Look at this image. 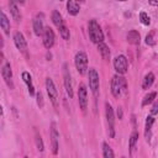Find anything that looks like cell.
<instances>
[{
	"instance_id": "cell-1",
	"label": "cell",
	"mask_w": 158,
	"mask_h": 158,
	"mask_svg": "<svg viewBox=\"0 0 158 158\" xmlns=\"http://www.w3.org/2000/svg\"><path fill=\"white\" fill-rule=\"evenodd\" d=\"M127 90L126 79L121 74H116L111 79V93L115 98H120Z\"/></svg>"
},
{
	"instance_id": "cell-2",
	"label": "cell",
	"mask_w": 158,
	"mask_h": 158,
	"mask_svg": "<svg viewBox=\"0 0 158 158\" xmlns=\"http://www.w3.org/2000/svg\"><path fill=\"white\" fill-rule=\"evenodd\" d=\"M88 32H89V37L91 40V42L94 43H100L104 41V33L101 31L100 25L96 22V20H90L88 23Z\"/></svg>"
},
{
	"instance_id": "cell-3",
	"label": "cell",
	"mask_w": 158,
	"mask_h": 158,
	"mask_svg": "<svg viewBox=\"0 0 158 158\" xmlns=\"http://www.w3.org/2000/svg\"><path fill=\"white\" fill-rule=\"evenodd\" d=\"M74 64H75L78 73L80 75H84L88 70V56H86V53L83 51L78 52L75 54V58H74Z\"/></svg>"
},
{
	"instance_id": "cell-4",
	"label": "cell",
	"mask_w": 158,
	"mask_h": 158,
	"mask_svg": "<svg viewBox=\"0 0 158 158\" xmlns=\"http://www.w3.org/2000/svg\"><path fill=\"white\" fill-rule=\"evenodd\" d=\"M46 89H47V94L49 96V100H51L52 105L57 109L58 102H59V96H58V91L56 89V85H54V83L51 78H46Z\"/></svg>"
},
{
	"instance_id": "cell-5",
	"label": "cell",
	"mask_w": 158,
	"mask_h": 158,
	"mask_svg": "<svg viewBox=\"0 0 158 158\" xmlns=\"http://www.w3.org/2000/svg\"><path fill=\"white\" fill-rule=\"evenodd\" d=\"M88 79H89V88L91 90V93L96 96L99 93V86H100V80H99V74L96 72V69L90 68L88 70Z\"/></svg>"
},
{
	"instance_id": "cell-6",
	"label": "cell",
	"mask_w": 158,
	"mask_h": 158,
	"mask_svg": "<svg viewBox=\"0 0 158 158\" xmlns=\"http://www.w3.org/2000/svg\"><path fill=\"white\" fill-rule=\"evenodd\" d=\"M105 115H106V121L109 126V136L114 138L115 137V116H114V110L109 102L105 104Z\"/></svg>"
},
{
	"instance_id": "cell-7",
	"label": "cell",
	"mask_w": 158,
	"mask_h": 158,
	"mask_svg": "<svg viewBox=\"0 0 158 158\" xmlns=\"http://www.w3.org/2000/svg\"><path fill=\"white\" fill-rule=\"evenodd\" d=\"M114 68L115 70L117 72V74H125L127 72V68H128V62H127V58L123 56V54H118L115 57L114 59Z\"/></svg>"
},
{
	"instance_id": "cell-8",
	"label": "cell",
	"mask_w": 158,
	"mask_h": 158,
	"mask_svg": "<svg viewBox=\"0 0 158 158\" xmlns=\"http://www.w3.org/2000/svg\"><path fill=\"white\" fill-rule=\"evenodd\" d=\"M42 41H43V46L47 49H51L53 47L54 41H56V35L51 27H44V31L42 35Z\"/></svg>"
},
{
	"instance_id": "cell-9",
	"label": "cell",
	"mask_w": 158,
	"mask_h": 158,
	"mask_svg": "<svg viewBox=\"0 0 158 158\" xmlns=\"http://www.w3.org/2000/svg\"><path fill=\"white\" fill-rule=\"evenodd\" d=\"M14 43L16 46V48L25 56H27V43H26V40L23 37V35L21 32H15L14 33Z\"/></svg>"
},
{
	"instance_id": "cell-10",
	"label": "cell",
	"mask_w": 158,
	"mask_h": 158,
	"mask_svg": "<svg viewBox=\"0 0 158 158\" xmlns=\"http://www.w3.org/2000/svg\"><path fill=\"white\" fill-rule=\"evenodd\" d=\"M63 79H64L65 91H67L68 96L72 99L73 98V85H72V77H70V73H69L67 64H63Z\"/></svg>"
},
{
	"instance_id": "cell-11",
	"label": "cell",
	"mask_w": 158,
	"mask_h": 158,
	"mask_svg": "<svg viewBox=\"0 0 158 158\" xmlns=\"http://www.w3.org/2000/svg\"><path fill=\"white\" fill-rule=\"evenodd\" d=\"M78 100H79V106L83 112L86 111V106H88V91L84 84H80L78 88Z\"/></svg>"
},
{
	"instance_id": "cell-12",
	"label": "cell",
	"mask_w": 158,
	"mask_h": 158,
	"mask_svg": "<svg viewBox=\"0 0 158 158\" xmlns=\"http://www.w3.org/2000/svg\"><path fill=\"white\" fill-rule=\"evenodd\" d=\"M1 77L5 80V83L7 84V86L10 89H14V84H12V70L10 67L9 62H5V64L1 67Z\"/></svg>"
},
{
	"instance_id": "cell-13",
	"label": "cell",
	"mask_w": 158,
	"mask_h": 158,
	"mask_svg": "<svg viewBox=\"0 0 158 158\" xmlns=\"http://www.w3.org/2000/svg\"><path fill=\"white\" fill-rule=\"evenodd\" d=\"M49 136H51V142H52V152L53 154H57L58 153V139H59V133L57 131V126H56V122H52L51 123V132H49Z\"/></svg>"
},
{
	"instance_id": "cell-14",
	"label": "cell",
	"mask_w": 158,
	"mask_h": 158,
	"mask_svg": "<svg viewBox=\"0 0 158 158\" xmlns=\"http://www.w3.org/2000/svg\"><path fill=\"white\" fill-rule=\"evenodd\" d=\"M32 26H33V32L36 36H42L43 31H44V26H43V15H37L33 21H32Z\"/></svg>"
},
{
	"instance_id": "cell-15",
	"label": "cell",
	"mask_w": 158,
	"mask_h": 158,
	"mask_svg": "<svg viewBox=\"0 0 158 158\" xmlns=\"http://www.w3.org/2000/svg\"><path fill=\"white\" fill-rule=\"evenodd\" d=\"M154 121H156V118H154V116H153V115H149V116H147V118H146L144 137H146V139H147L148 142H149V139H151V131H152V126H153Z\"/></svg>"
},
{
	"instance_id": "cell-16",
	"label": "cell",
	"mask_w": 158,
	"mask_h": 158,
	"mask_svg": "<svg viewBox=\"0 0 158 158\" xmlns=\"http://www.w3.org/2000/svg\"><path fill=\"white\" fill-rule=\"evenodd\" d=\"M21 77H22V80L25 81V84L27 85V89H28L30 95L33 96L35 95V88H33V84H32V77H31V74L28 72H23Z\"/></svg>"
},
{
	"instance_id": "cell-17",
	"label": "cell",
	"mask_w": 158,
	"mask_h": 158,
	"mask_svg": "<svg viewBox=\"0 0 158 158\" xmlns=\"http://www.w3.org/2000/svg\"><path fill=\"white\" fill-rule=\"evenodd\" d=\"M79 10H80V6L77 1H74V0H68L67 1V11H68L69 15L75 16V15L79 14Z\"/></svg>"
},
{
	"instance_id": "cell-18",
	"label": "cell",
	"mask_w": 158,
	"mask_h": 158,
	"mask_svg": "<svg viewBox=\"0 0 158 158\" xmlns=\"http://www.w3.org/2000/svg\"><path fill=\"white\" fill-rule=\"evenodd\" d=\"M127 42L131 43V44H139V42H141V36H139L138 31L131 30V31L127 33Z\"/></svg>"
},
{
	"instance_id": "cell-19",
	"label": "cell",
	"mask_w": 158,
	"mask_h": 158,
	"mask_svg": "<svg viewBox=\"0 0 158 158\" xmlns=\"http://www.w3.org/2000/svg\"><path fill=\"white\" fill-rule=\"evenodd\" d=\"M98 51H99V53L101 54V58H102L104 60H109V59H110V49H109V47H107L104 42L98 43Z\"/></svg>"
},
{
	"instance_id": "cell-20",
	"label": "cell",
	"mask_w": 158,
	"mask_h": 158,
	"mask_svg": "<svg viewBox=\"0 0 158 158\" xmlns=\"http://www.w3.org/2000/svg\"><path fill=\"white\" fill-rule=\"evenodd\" d=\"M0 26H1V28L4 30V32H5L6 35L10 33V20H9L7 16L5 15V12H2V11H1V14H0Z\"/></svg>"
},
{
	"instance_id": "cell-21",
	"label": "cell",
	"mask_w": 158,
	"mask_h": 158,
	"mask_svg": "<svg viewBox=\"0 0 158 158\" xmlns=\"http://www.w3.org/2000/svg\"><path fill=\"white\" fill-rule=\"evenodd\" d=\"M137 141H138V132H137L136 130H133V132L131 133L130 139H128V148H130V154H131V156L133 154V151H135V148H136Z\"/></svg>"
},
{
	"instance_id": "cell-22",
	"label": "cell",
	"mask_w": 158,
	"mask_h": 158,
	"mask_svg": "<svg viewBox=\"0 0 158 158\" xmlns=\"http://www.w3.org/2000/svg\"><path fill=\"white\" fill-rule=\"evenodd\" d=\"M153 83H154V74H153L152 72H149V73L146 74L144 78H143V81H142V89H143V90L149 89V88L152 86Z\"/></svg>"
},
{
	"instance_id": "cell-23",
	"label": "cell",
	"mask_w": 158,
	"mask_h": 158,
	"mask_svg": "<svg viewBox=\"0 0 158 158\" xmlns=\"http://www.w3.org/2000/svg\"><path fill=\"white\" fill-rule=\"evenodd\" d=\"M9 6H10V12H11L14 20H15V21H20V20H21V14H20V10H19V7H17V4L10 0Z\"/></svg>"
},
{
	"instance_id": "cell-24",
	"label": "cell",
	"mask_w": 158,
	"mask_h": 158,
	"mask_svg": "<svg viewBox=\"0 0 158 158\" xmlns=\"http://www.w3.org/2000/svg\"><path fill=\"white\" fill-rule=\"evenodd\" d=\"M52 22L54 23V26H56L57 28H59L62 25H64V22H63V17H62V15H60L59 11L54 10V11L52 12Z\"/></svg>"
},
{
	"instance_id": "cell-25",
	"label": "cell",
	"mask_w": 158,
	"mask_h": 158,
	"mask_svg": "<svg viewBox=\"0 0 158 158\" xmlns=\"http://www.w3.org/2000/svg\"><path fill=\"white\" fill-rule=\"evenodd\" d=\"M102 157L104 158H114L115 157L112 149L110 148V146L106 142H102Z\"/></svg>"
},
{
	"instance_id": "cell-26",
	"label": "cell",
	"mask_w": 158,
	"mask_h": 158,
	"mask_svg": "<svg viewBox=\"0 0 158 158\" xmlns=\"http://www.w3.org/2000/svg\"><path fill=\"white\" fill-rule=\"evenodd\" d=\"M35 142H36V146H37V149L40 152H43L44 149V146H43V141H42V137L40 135V132L35 128Z\"/></svg>"
},
{
	"instance_id": "cell-27",
	"label": "cell",
	"mask_w": 158,
	"mask_h": 158,
	"mask_svg": "<svg viewBox=\"0 0 158 158\" xmlns=\"http://www.w3.org/2000/svg\"><path fill=\"white\" fill-rule=\"evenodd\" d=\"M156 96H157V93H156V91L148 93V94L143 98V100H142V106H147L148 104L153 102V101H154V99H156Z\"/></svg>"
},
{
	"instance_id": "cell-28",
	"label": "cell",
	"mask_w": 158,
	"mask_h": 158,
	"mask_svg": "<svg viewBox=\"0 0 158 158\" xmlns=\"http://www.w3.org/2000/svg\"><path fill=\"white\" fill-rule=\"evenodd\" d=\"M58 30H59V35H60V37H62L63 40L68 41V40H69V37H70V33H69L68 27H67L65 25H62V26H60Z\"/></svg>"
},
{
	"instance_id": "cell-29",
	"label": "cell",
	"mask_w": 158,
	"mask_h": 158,
	"mask_svg": "<svg viewBox=\"0 0 158 158\" xmlns=\"http://www.w3.org/2000/svg\"><path fill=\"white\" fill-rule=\"evenodd\" d=\"M146 43L148 46H154L156 44V40H154V32H149L147 36H146Z\"/></svg>"
},
{
	"instance_id": "cell-30",
	"label": "cell",
	"mask_w": 158,
	"mask_h": 158,
	"mask_svg": "<svg viewBox=\"0 0 158 158\" xmlns=\"http://www.w3.org/2000/svg\"><path fill=\"white\" fill-rule=\"evenodd\" d=\"M139 20H141V22H142L144 26H148V25L151 23L149 16H148L146 12H141V14H139Z\"/></svg>"
},
{
	"instance_id": "cell-31",
	"label": "cell",
	"mask_w": 158,
	"mask_h": 158,
	"mask_svg": "<svg viewBox=\"0 0 158 158\" xmlns=\"http://www.w3.org/2000/svg\"><path fill=\"white\" fill-rule=\"evenodd\" d=\"M36 98H37V105H38L40 107H43V96H42L41 91H38V93L36 94Z\"/></svg>"
},
{
	"instance_id": "cell-32",
	"label": "cell",
	"mask_w": 158,
	"mask_h": 158,
	"mask_svg": "<svg viewBox=\"0 0 158 158\" xmlns=\"http://www.w3.org/2000/svg\"><path fill=\"white\" fill-rule=\"evenodd\" d=\"M158 114V101L157 102H154V105L152 106V109H151V115H157Z\"/></svg>"
},
{
	"instance_id": "cell-33",
	"label": "cell",
	"mask_w": 158,
	"mask_h": 158,
	"mask_svg": "<svg viewBox=\"0 0 158 158\" xmlns=\"http://www.w3.org/2000/svg\"><path fill=\"white\" fill-rule=\"evenodd\" d=\"M11 1H14V2H16L17 5H23V4L26 2V0H11Z\"/></svg>"
},
{
	"instance_id": "cell-34",
	"label": "cell",
	"mask_w": 158,
	"mask_h": 158,
	"mask_svg": "<svg viewBox=\"0 0 158 158\" xmlns=\"http://www.w3.org/2000/svg\"><path fill=\"white\" fill-rule=\"evenodd\" d=\"M148 2H149L152 6H158V0H148Z\"/></svg>"
},
{
	"instance_id": "cell-35",
	"label": "cell",
	"mask_w": 158,
	"mask_h": 158,
	"mask_svg": "<svg viewBox=\"0 0 158 158\" xmlns=\"http://www.w3.org/2000/svg\"><path fill=\"white\" fill-rule=\"evenodd\" d=\"M117 116H118V118H122V110H121V107H117Z\"/></svg>"
},
{
	"instance_id": "cell-36",
	"label": "cell",
	"mask_w": 158,
	"mask_h": 158,
	"mask_svg": "<svg viewBox=\"0 0 158 158\" xmlns=\"http://www.w3.org/2000/svg\"><path fill=\"white\" fill-rule=\"evenodd\" d=\"M85 0H77V2H84Z\"/></svg>"
},
{
	"instance_id": "cell-37",
	"label": "cell",
	"mask_w": 158,
	"mask_h": 158,
	"mask_svg": "<svg viewBox=\"0 0 158 158\" xmlns=\"http://www.w3.org/2000/svg\"><path fill=\"white\" fill-rule=\"evenodd\" d=\"M117 1H126V0H117Z\"/></svg>"
},
{
	"instance_id": "cell-38",
	"label": "cell",
	"mask_w": 158,
	"mask_h": 158,
	"mask_svg": "<svg viewBox=\"0 0 158 158\" xmlns=\"http://www.w3.org/2000/svg\"><path fill=\"white\" fill-rule=\"evenodd\" d=\"M59 1H64V0H59Z\"/></svg>"
}]
</instances>
